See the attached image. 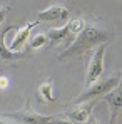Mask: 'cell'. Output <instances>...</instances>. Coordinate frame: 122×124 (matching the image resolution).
<instances>
[{
  "mask_svg": "<svg viewBox=\"0 0 122 124\" xmlns=\"http://www.w3.org/2000/svg\"><path fill=\"white\" fill-rule=\"evenodd\" d=\"M8 87V79L5 76H0V89H7Z\"/></svg>",
  "mask_w": 122,
  "mask_h": 124,
  "instance_id": "obj_15",
  "label": "cell"
},
{
  "mask_svg": "<svg viewBox=\"0 0 122 124\" xmlns=\"http://www.w3.org/2000/svg\"><path fill=\"white\" fill-rule=\"evenodd\" d=\"M54 91V87H52V81L49 79V81H45V82L40 84V87H39V94H40L42 99H45V101H49V102H54L57 97H55V94L52 92Z\"/></svg>",
  "mask_w": 122,
  "mask_h": 124,
  "instance_id": "obj_11",
  "label": "cell"
},
{
  "mask_svg": "<svg viewBox=\"0 0 122 124\" xmlns=\"http://www.w3.org/2000/svg\"><path fill=\"white\" fill-rule=\"evenodd\" d=\"M8 117H12V119H15V121H19L20 124H49L50 123V119L54 117V116H45V114H39V112H35L29 102L25 104V107L19 111V112H10V114H7Z\"/></svg>",
  "mask_w": 122,
  "mask_h": 124,
  "instance_id": "obj_5",
  "label": "cell"
},
{
  "mask_svg": "<svg viewBox=\"0 0 122 124\" xmlns=\"http://www.w3.org/2000/svg\"><path fill=\"white\" fill-rule=\"evenodd\" d=\"M102 99L109 104V107H110V121H109V124H114L115 123V116L119 114L121 106H122V102H121V87H119V85L114 87L110 92L104 94Z\"/></svg>",
  "mask_w": 122,
  "mask_h": 124,
  "instance_id": "obj_9",
  "label": "cell"
},
{
  "mask_svg": "<svg viewBox=\"0 0 122 124\" xmlns=\"http://www.w3.org/2000/svg\"><path fill=\"white\" fill-rule=\"evenodd\" d=\"M69 17H70V10L65 8L64 5H52L37 14L39 22H64L69 20Z\"/></svg>",
  "mask_w": 122,
  "mask_h": 124,
  "instance_id": "obj_7",
  "label": "cell"
},
{
  "mask_svg": "<svg viewBox=\"0 0 122 124\" xmlns=\"http://www.w3.org/2000/svg\"><path fill=\"white\" fill-rule=\"evenodd\" d=\"M17 25H5V29L0 32V61L3 62H12V61H19V59H27L30 57V52H15L10 50L8 47H5V35L8 30H17Z\"/></svg>",
  "mask_w": 122,
  "mask_h": 124,
  "instance_id": "obj_6",
  "label": "cell"
},
{
  "mask_svg": "<svg viewBox=\"0 0 122 124\" xmlns=\"http://www.w3.org/2000/svg\"><path fill=\"white\" fill-rule=\"evenodd\" d=\"M84 25H85V22L82 19H74V20L67 22L62 29L49 30V34H47V40H49L47 47H54V45H57V44H60L64 40H69L70 37H74V35H77L80 32L84 29Z\"/></svg>",
  "mask_w": 122,
  "mask_h": 124,
  "instance_id": "obj_3",
  "label": "cell"
},
{
  "mask_svg": "<svg viewBox=\"0 0 122 124\" xmlns=\"http://www.w3.org/2000/svg\"><path fill=\"white\" fill-rule=\"evenodd\" d=\"M42 45H47V35H43V34H37L32 40H30V44H29V49L30 50H34V49H39V47H42Z\"/></svg>",
  "mask_w": 122,
  "mask_h": 124,
  "instance_id": "obj_12",
  "label": "cell"
},
{
  "mask_svg": "<svg viewBox=\"0 0 122 124\" xmlns=\"http://www.w3.org/2000/svg\"><path fill=\"white\" fill-rule=\"evenodd\" d=\"M95 102H97V99H90V101L80 102L75 109L69 111L65 116L69 117V121H72L74 124H84L87 119H89V116H90V112H92Z\"/></svg>",
  "mask_w": 122,
  "mask_h": 124,
  "instance_id": "obj_8",
  "label": "cell"
},
{
  "mask_svg": "<svg viewBox=\"0 0 122 124\" xmlns=\"http://www.w3.org/2000/svg\"><path fill=\"white\" fill-rule=\"evenodd\" d=\"M109 42H104L99 44L92 59L89 62V67H87V77H85V87H89L92 82H95L104 72V54H105V49H107Z\"/></svg>",
  "mask_w": 122,
  "mask_h": 124,
  "instance_id": "obj_4",
  "label": "cell"
},
{
  "mask_svg": "<svg viewBox=\"0 0 122 124\" xmlns=\"http://www.w3.org/2000/svg\"><path fill=\"white\" fill-rule=\"evenodd\" d=\"M8 12H10V7H0V25L3 23V20H5V17H7Z\"/></svg>",
  "mask_w": 122,
  "mask_h": 124,
  "instance_id": "obj_13",
  "label": "cell"
},
{
  "mask_svg": "<svg viewBox=\"0 0 122 124\" xmlns=\"http://www.w3.org/2000/svg\"><path fill=\"white\" fill-rule=\"evenodd\" d=\"M49 124H74V123L72 121H67V119H55V117H52Z\"/></svg>",
  "mask_w": 122,
  "mask_h": 124,
  "instance_id": "obj_14",
  "label": "cell"
},
{
  "mask_svg": "<svg viewBox=\"0 0 122 124\" xmlns=\"http://www.w3.org/2000/svg\"><path fill=\"white\" fill-rule=\"evenodd\" d=\"M35 25H39V20H37V22H29L25 27H22V29H17V34H15L14 40H12V44H10V50H15V52H19L22 47H23V44L27 42V39H29V35H30V30H32Z\"/></svg>",
  "mask_w": 122,
  "mask_h": 124,
  "instance_id": "obj_10",
  "label": "cell"
},
{
  "mask_svg": "<svg viewBox=\"0 0 122 124\" xmlns=\"http://www.w3.org/2000/svg\"><path fill=\"white\" fill-rule=\"evenodd\" d=\"M112 39V34L105 29H102L99 25H92V23H85L84 29L75 35V39L72 40L70 45H67L60 54H59V59H67V57H72V55H80L84 52L90 50L92 47L104 44V42H110Z\"/></svg>",
  "mask_w": 122,
  "mask_h": 124,
  "instance_id": "obj_1",
  "label": "cell"
},
{
  "mask_svg": "<svg viewBox=\"0 0 122 124\" xmlns=\"http://www.w3.org/2000/svg\"><path fill=\"white\" fill-rule=\"evenodd\" d=\"M84 124H99V123H97V121H95L92 116H89V119H87V121H85Z\"/></svg>",
  "mask_w": 122,
  "mask_h": 124,
  "instance_id": "obj_17",
  "label": "cell"
},
{
  "mask_svg": "<svg viewBox=\"0 0 122 124\" xmlns=\"http://www.w3.org/2000/svg\"><path fill=\"white\" fill-rule=\"evenodd\" d=\"M121 84V72H110L105 77H99L95 82H92L89 87H85V91L75 99V102L80 104L84 101H90V99H99L104 94L110 92L114 87H117Z\"/></svg>",
  "mask_w": 122,
  "mask_h": 124,
  "instance_id": "obj_2",
  "label": "cell"
},
{
  "mask_svg": "<svg viewBox=\"0 0 122 124\" xmlns=\"http://www.w3.org/2000/svg\"><path fill=\"white\" fill-rule=\"evenodd\" d=\"M0 124H19V123H15L12 119H0Z\"/></svg>",
  "mask_w": 122,
  "mask_h": 124,
  "instance_id": "obj_16",
  "label": "cell"
}]
</instances>
